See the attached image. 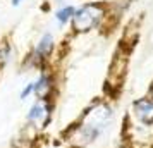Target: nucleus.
Here are the masks:
<instances>
[{"mask_svg": "<svg viewBox=\"0 0 153 148\" xmlns=\"http://www.w3.org/2000/svg\"><path fill=\"white\" fill-rule=\"evenodd\" d=\"M112 117L114 109L110 103L103 98L95 100L60 133V138L69 145V148H88L105 133Z\"/></svg>", "mask_w": 153, "mask_h": 148, "instance_id": "obj_1", "label": "nucleus"}, {"mask_svg": "<svg viewBox=\"0 0 153 148\" xmlns=\"http://www.w3.org/2000/svg\"><path fill=\"white\" fill-rule=\"evenodd\" d=\"M126 74H127V52L117 50L115 57L110 62L107 81H105V91L108 93V97H114L120 90V86L126 79Z\"/></svg>", "mask_w": 153, "mask_h": 148, "instance_id": "obj_4", "label": "nucleus"}, {"mask_svg": "<svg viewBox=\"0 0 153 148\" xmlns=\"http://www.w3.org/2000/svg\"><path fill=\"white\" fill-rule=\"evenodd\" d=\"M134 148H153V147H134Z\"/></svg>", "mask_w": 153, "mask_h": 148, "instance_id": "obj_12", "label": "nucleus"}, {"mask_svg": "<svg viewBox=\"0 0 153 148\" xmlns=\"http://www.w3.org/2000/svg\"><path fill=\"white\" fill-rule=\"evenodd\" d=\"M107 19V7L102 2H88L76 9V12L71 19V28L76 35H86L93 29L102 26Z\"/></svg>", "mask_w": 153, "mask_h": 148, "instance_id": "obj_2", "label": "nucleus"}, {"mask_svg": "<svg viewBox=\"0 0 153 148\" xmlns=\"http://www.w3.org/2000/svg\"><path fill=\"white\" fill-rule=\"evenodd\" d=\"M129 119L136 126L153 129V97L145 95L132 102L131 105V117Z\"/></svg>", "mask_w": 153, "mask_h": 148, "instance_id": "obj_5", "label": "nucleus"}, {"mask_svg": "<svg viewBox=\"0 0 153 148\" xmlns=\"http://www.w3.org/2000/svg\"><path fill=\"white\" fill-rule=\"evenodd\" d=\"M53 115H55V98L35 100L26 112V117H24L26 124L24 126L33 129L35 133H43L50 127Z\"/></svg>", "mask_w": 153, "mask_h": 148, "instance_id": "obj_3", "label": "nucleus"}, {"mask_svg": "<svg viewBox=\"0 0 153 148\" xmlns=\"http://www.w3.org/2000/svg\"><path fill=\"white\" fill-rule=\"evenodd\" d=\"M55 50V40H53V35L52 33H45V35L38 40L36 47L33 48V52L29 54V62L33 67H38V69H45V64L48 60L52 54Z\"/></svg>", "mask_w": 153, "mask_h": 148, "instance_id": "obj_6", "label": "nucleus"}, {"mask_svg": "<svg viewBox=\"0 0 153 148\" xmlns=\"http://www.w3.org/2000/svg\"><path fill=\"white\" fill-rule=\"evenodd\" d=\"M33 95L36 100H48L55 98L57 95V79L55 74L48 69H43L40 72V76L35 79V91Z\"/></svg>", "mask_w": 153, "mask_h": 148, "instance_id": "obj_7", "label": "nucleus"}, {"mask_svg": "<svg viewBox=\"0 0 153 148\" xmlns=\"http://www.w3.org/2000/svg\"><path fill=\"white\" fill-rule=\"evenodd\" d=\"M33 91H35V81H31V83H28V85L24 86L21 90V93H19V100L21 102H24V100H28L31 95H33Z\"/></svg>", "mask_w": 153, "mask_h": 148, "instance_id": "obj_10", "label": "nucleus"}, {"mask_svg": "<svg viewBox=\"0 0 153 148\" xmlns=\"http://www.w3.org/2000/svg\"><path fill=\"white\" fill-rule=\"evenodd\" d=\"M21 2H22V0H10V4H12V5H14V7H16V5H19V4H21Z\"/></svg>", "mask_w": 153, "mask_h": 148, "instance_id": "obj_11", "label": "nucleus"}, {"mask_svg": "<svg viewBox=\"0 0 153 148\" xmlns=\"http://www.w3.org/2000/svg\"><path fill=\"white\" fill-rule=\"evenodd\" d=\"M74 12H76V7H72V5H65V7L59 9L55 12V21L59 22V24H67V22H71V19H72V16H74Z\"/></svg>", "mask_w": 153, "mask_h": 148, "instance_id": "obj_8", "label": "nucleus"}, {"mask_svg": "<svg viewBox=\"0 0 153 148\" xmlns=\"http://www.w3.org/2000/svg\"><path fill=\"white\" fill-rule=\"evenodd\" d=\"M12 57V45L10 43H2L0 45V67H4Z\"/></svg>", "mask_w": 153, "mask_h": 148, "instance_id": "obj_9", "label": "nucleus"}]
</instances>
